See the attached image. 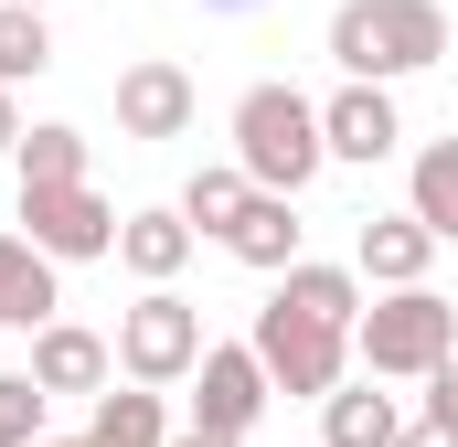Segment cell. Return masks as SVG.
<instances>
[{
	"instance_id": "29",
	"label": "cell",
	"mask_w": 458,
	"mask_h": 447,
	"mask_svg": "<svg viewBox=\"0 0 458 447\" xmlns=\"http://www.w3.org/2000/svg\"><path fill=\"white\" fill-rule=\"evenodd\" d=\"M32 11H54V0H32Z\"/></svg>"
},
{
	"instance_id": "10",
	"label": "cell",
	"mask_w": 458,
	"mask_h": 447,
	"mask_svg": "<svg viewBox=\"0 0 458 447\" xmlns=\"http://www.w3.org/2000/svg\"><path fill=\"white\" fill-rule=\"evenodd\" d=\"M107 373H117L107 331H86V320H43L32 331V384L43 394H107Z\"/></svg>"
},
{
	"instance_id": "23",
	"label": "cell",
	"mask_w": 458,
	"mask_h": 447,
	"mask_svg": "<svg viewBox=\"0 0 458 447\" xmlns=\"http://www.w3.org/2000/svg\"><path fill=\"white\" fill-rule=\"evenodd\" d=\"M427 416H448V426H458V351L427 373Z\"/></svg>"
},
{
	"instance_id": "19",
	"label": "cell",
	"mask_w": 458,
	"mask_h": 447,
	"mask_svg": "<svg viewBox=\"0 0 458 447\" xmlns=\"http://www.w3.org/2000/svg\"><path fill=\"white\" fill-rule=\"evenodd\" d=\"M43 64H54V21L32 0H0V86H32Z\"/></svg>"
},
{
	"instance_id": "6",
	"label": "cell",
	"mask_w": 458,
	"mask_h": 447,
	"mask_svg": "<svg viewBox=\"0 0 458 447\" xmlns=\"http://www.w3.org/2000/svg\"><path fill=\"white\" fill-rule=\"evenodd\" d=\"M21 224L54 266H86V256H117V203L97 181H32L21 192Z\"/></svg>"
},
{
	"instance_id": "2",
	"label": "cell",
	"mask_w": 458,
	"mask_h": 447,
	"mask_svg": "<svg viewBox=\"0 0 458 447\" xmlns=\"http://www.w3.org/2000/svg\"><path fill=\"white\" fill-rule=\"evenodd\" d=\"M234 160L256 192H310L331 171V139H320V97L299 86H245L234 97Z\"/></svg>"
},
{
	"instance_id": "27",
	"label": "cell",
	"mask_w": 458,
	"mask_h": 447,
	"mask_svg": "<svg viewBox=\"0 0 458 447\" xmlns=\"http://www.w3.org/2000/svg\"><path fill=\"white\" fill-rule=\"evenodd\" d=\"M32 447H86V437H32Z\"/></svg>"
},
{
	"instance_id": "28",
	"label": "cell",
	"mask_w": 458,
	"mask_h": 447,
	"mask_svg": "<svg viewBox=\"0 0 458 447\" xmlns=\"http://www.w3.org/2000/svg\"><path fill=\"white\" fill-rule=\"evenodd\" d=\"M214 11H245V0H214Z\"/></svg>"
},
{
	"instance_id": "3",
	"label": "cell",
	"mask_w": 458,
	"mask_h": 447,
	"mask_svg": "<svg viewBox=\"0 0 458 447\" xmlns=\"http://www.w3.org/2000/svg\"><path fill=\"white\" fill-rule=\"evenodd\" d=\"M352 351H362L373 384H427L458 351V299H437L427 277L416 288H373V309L352 320Z\"/></svg>"
},
{
	"instance_id": "20",
	"label": "cell",
	"mask_w": 458,
	"mask_h": 447,
	"mask_svg": "<svg viewBox=\"0 0 458 447\" xmlns=\"http://www.w3.org/2000/svg\"><path fill=\"white\" fill-rule=\"evenodd\" d=\"M245 192H256V181H245V160H203V171L182 181V214H192V234H225Z\"/></svg>"
},
{
	"instance_id": "22",
	"label": "cell",
	"mask_w": 458,
	"mask_h": 447,
	"mask_svg": "<svg viewBox=\"0 0 458 447\" xmlns=\"http://www.w3.org/2000/svg\"><path fill=\"white\" fill-rule=\"evenodd\" d=\"M43 405H54V394H43L32 373H0V447H32V437H43Z\"/></svg>"
},
{
	"instance_id": "12",
	"label": "cell",
	"mask_w": 458,
	"mask_h": 447,
	"mask_svg": "<svg viewBox=\"0 0 458 447\" xmlns=\"http://www.w3.org/2000/svg\"><path fill=\"white\" fill-rule=\"evenodd\" d=\"M352 266H362V288H416V277L437 266V234L416 214H373L352 234Z\"/></svg>"
},
{
	"instance_id": "16",
	"label": "cell",
	"mask_w": 458,
	"mask_h": 447,
	"mask_svg": "<svg viewBox=\"0 0 458 447\" xmlns=\"http://www.w3.org/2000/svg\"><path fill=\"white\" fill-rule=\"evenodd\" d=\"M394 426H405V405L373 394V384H331L320 394V447H394Z\"/></svg>"
},
{
	"instance_id": "25",
	"label": "cell",
	"mask_w": 458,
	"mask_h": 447,
	"mask_svg": "<svg viewBox=\"0 0 458 447\" xmlns=\"http://www.w3.org/2000/svg\"><path fill=\"white\" fill-rule=\"evenodd\" d=\"M171 447H245V437H225V426H182Z\"/></svg>"
},
{
	"instance_id": "26",
	"label": "cell",
	"mask_w": 458,
	"mask_h": 447,
	"mask_svg": "<svg viewBox=\"0 0 458 447\" xmlns=\"http://www.w3.org/2000/svg\"><path fill=\"white\" fill-rule=\"evenodd\" d=\"M0 149H21V107H11V86H0Z\"/></svg>"
},
{
	"instance_id": "17",
	"label": "cell",
	"mask_w": 458,
	"mask_h": 447,
	"mask_svg": "<svg viewBox=\"0 0 458 447\" xmlns=\"http://www.w3.org/2000/svg\"><path fill=\"white\" fill-rule=\"evenodd\" d=\"M405 214L427 224L437 245H458V139H427L416 171H405Z\"/></svg>"
},
{
	"instance_id": "4",
	"label": "cell",
	"mask_w": 458,
	"mask_h": 447,
	"mask_svg": "<svg viewBox=\"0 0 458 447\" xmlns=\"http://www.w3.org/2000/svg\"><path fill=\"white\" fill-rule=\"evenodd\" d=\"M256 362H267V384H277V394L320 405V394L352 373V331H342V320L288 309V299H267V309H256Z\"/></svg>"
},
{
	"instance_id": "1",
	"label": "cell",
	"mask_w": 458,
	"mask_h": 447,
	"mask_svg": "<svg viewBox=\"0 0 458 447\" xmlns=\"http://www.w3.org/2000/svg\"><path fill=\"white\" fill-rule=\"evenodd\" d=\"M331 64L362 75V86L427 75V64H448V11L437 0H342L331 11Z\"/></svg>"
},
{
	"instance_id": "8",
	"label": "cell",
	"mask_w": 458,
	"mask_h": 447,
	"mask_svg": "<svg viewBox=\"0 0 458 447\" xmlns=\"http://www.w3.org/2000/svg\"><path fill=\"white\" fill-rule=\"evenodd\" d=\"M203 117V86L171 64V54H139L128 75H117V139H182Z\"/></svg>"
},
{
	"instance_id": "18",
	"label": "cell",
	"mask_w": 458,
	"mask_h": 447,
	"mask_svg": "<svg viewBox=\"0 0 458 447\" xmlns=\"http://www.w3.org/2000/svg\"><path fill=\"white\" fill-rule=\"evenodd\" d=\"M277 299L352 331V320H362V266H310V256H299V266H277Z\"/></svg>"
},
{
	"instance_id": "7",
	"label": "cell",
	"mask_w": 458,
	"mask_h": 447,
	"mask_svg": "<svg viewBox=\"0 0 458 447\" xmlns=\"http://www.w3.org/2000/svg\"><path fill=\"white\" fill-rule=\"evenodd\" d=\"M267 362H256V341H203V362H192V426H225L245 437L256 416H267Z\"/></svg>"
},
{
	"instance_id": "13",
	"label": "cell",
	"mask_w": 458,
	"mask_h": 447,
	"mask_svg": "<svg viewBox=\"0 0 458 447\" xmlns=\"http://www.w3.org/2000/svg\"><path fill=\"white\" fill-rule=\"evenodd\" d=\"M117 266H128L139 288H171V277L192 266V214H182V203H160V214H117Z\"/></svg>"
},
{
	"instance_id": "15",
	"label": "cell",
	"mask_w": 458,
	"mask_h": 447,
	"mask_svg": "<svg viewBox=\"0 0 458 447\" xmlns=\"http://www.w3.org/2000/svg\"><path fill=\"white\" fill-rule=\"evenodd\" d=\"M86 447H171V416H160V384H128V394H86Z\"/></svg>"
},
{
	"instance_id": "24",
	"label": "cell",
	"mask_w": 458,
	"mask_h": 447,
	"mask_svg": "<svg viewBox=\"0 0 458 447\" xmlns=\"http://www.w3.org/2000/svg\"><path fill=\"white\" fill-rule=\"evenodd\" d=\"M394 447H458V426L448 416H416V426H394Z\"/></svg>"
},
{
	"instance_id": "9",
	"label": "cell",
	"mask_w": 458,
	"mask_h": 447,
	"mask_svg": "<svg viewBox=\"0 0 458 447\" xmlns=\"http://www.w3.org/2000/svg\"><path fill=\"white\" fill-rule=\"evenodd\" d=\"M320 139H331V160H352V171L394 160V149H405L394 86H362V75H342V97H320Z\"/></svg>"
},
{
	"instance_id": "5",
	"label": "cell",
	"mask_w": 458,
	"mask_h": 447,
	"mask_svg": "<svg viewBox=\"0 0 458 447\" xmlns=\"http://www.w3.org/2000/svg\"><path fill=\"white\" fill-rule=\"evenodd\" d=\"M192 362H203V309L182 299V288H139V309H117V373L128 384H192Z\"/></svg>"
},
{
	"instance_id": "21",
	"label": "cell",
	"mask_w": 458,
	"mask_h": 447,
	"mask_svg": "<svg viewBox=\"0 0 458 447\" xmlns=\"http://www.w3.org/2000/svg\"><path fill=\"white\" fill-rule=\"evenodd\" d=\"M11 160H21V192H32V181H86V128H64V117H54V128H21Z\"/></svg>"
},
{
	"instance_id": "14",
	"label": "cell",
	"mask_w": 458,
	"mask_h": 447,
	"mask_svg": "<svg viewBox=\"0 0 458 447\" xmlns=\"http://www.w3.org/2000/svg\"><path fill=\"white\" fill-rule=\"evenodd\" d=\"M64 309V277H54V256L32 245V234H0V331H43Z\"/></svg>"
},
{
	"instance_id": "11",
	"label": "cell",
	"mask_w": 458,
	"mask_h": 447,
	"mask_svg": "<svg viewBox=\"0 0 458 447\" xmlns=\"http://www.w3.org/2000/svg\"><path fill=\"white\" fill-rule=\"evenodd\" d=\"M225 256H234V266H256V277L299 266V192H245L234 224H225Z\"/></svg>"
}]
</instances>
